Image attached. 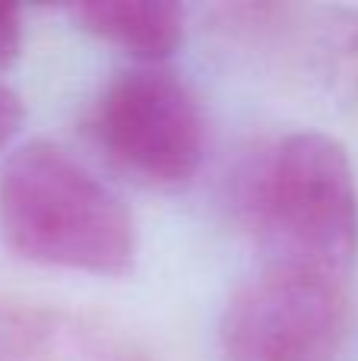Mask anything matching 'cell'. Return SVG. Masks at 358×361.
Segmentation results:
<instances>
[{"label": "cell", "mask_w": 358, "mask_h": 361, "mask_svg": "<svg viewBox=\"0 0 358 361\" xmlns=\"http://www.w3.org/2000/svg\"><path fill=\"white\" fill-rule=\"evenodd\" d=\"M0 238L19 260L89 276L137 267V219L67 149L32 140L0 169Z\"/></svg>", "instance_id": "obj_1"}, {"label": "cell", "mask_w": 358, "mask_h": 361, "mask_svg": "<svg viewBox=\"0 0 358 361\" xmlns=\"http://www.w3.org/2000/svg\"><path fill=\"white\" fill-rule=\"evenodd\" d=\"M270 263L346 279L358 260V180L340 140L285 137L260 165L247 197Z\"/></svg>", "instance_id": "obj_2"}, {"label": "cell", "mask_w": 358, "mask_h": 361, "mask_svg": "<svg viewBox=\"0 0 358 361\" xmlns=\"http://www.w3.org/2000/svg\"><path fill=\"white\" fill-rule=\"evenodd\" d=\"M105 159L149 190L190 184L206 156V114L187 80L162 63L118 70L89 111Z\"/></svg>", "instance_id": "obj_3"}, {"label": "cell", "mask_w": 358, "mask_h": 361, "mask_svg": "<svg viewBox=\"0 0 358 361\" xmlns=\"http://www.w3.org/2000/svg\"><path fill=\"white\" fill-rule=\"evenodd\" d=\"M346 326V279L266 260L228 298L219 352L226 361H333Z\"/></svg>", "instance_id": "obj_4"}, {"label": "cell", "mask_w": 358, "mask_h": 361, "mask_svg": "<svg viewBox=\"0 0 358 361\" xmlns=\"http://www.w3.org/2000/svg\"><path fill=\"white\" fill-rule=\"evenodd\" d=\"M235 32L273 44L333 105H358V6H232Z\"/></svg>", "instance_id": "obj_5"}, {"label": "cell", "mask_w": 358, "mask_h": 361, "mask_svg": "<svg viewBox=\"0 0 358 361\" xmlns=\"http://www.w3.org/2000/svg\"><path fill=\"white\" fill-rule=\"evenodd\" d=\"M67 16L86 35L137 57V63L168 61L184 42V6L171 0H89L70 4Z\"/></svg>", "instance_id": "obj_6"}, {"label": "cell", "mask_w": 358, "mask_h": 361, "mask_svg": "<svg viewBox=\"0 0 358 361\" xmlns=\"http://www.w3.org/2000/svg\"><path fill=\"white\" fill-rule=\"evenodd\" d=\"M23 54V13L16 6H0V70L13 67Z\"/></svg>", "instance_id": "obj_7"}, {"label": "cell", "mask_w": 358, "mask_h": 361, "mask_svg": "<svg viewBox=\"0 0 358 361\" xmlns=\"http://www.w3.org/2000/svg\"><path fill=\"white\" fill-rule=\"evenodd\" d=\"M23 118H25L23 99H19V95L13 92L6 82H0V149H4V146H10V140L19 133Z\"/></svg>", "instance_id": "obj_8"}]
</instances>
